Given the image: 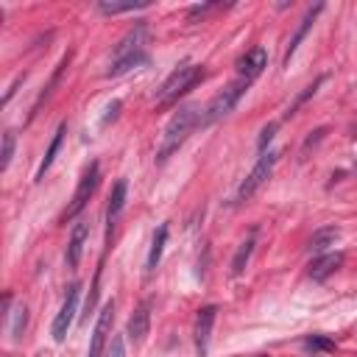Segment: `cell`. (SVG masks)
I'll return each mask as SVG.
<instances>
[{"mask_svg": "<svg viewBox=\"0 0 357 357\" xmlns=\"http://www.w3.org/2000/svg\"><path fill=\"white\" fill-rule=\"evenodd\" d=\"M215 315H218L215 304L201 307L198 315H195V351H198V357H206V351H209V337H212Z\"/></svg>", "mask_w": 357, "mask_h": 357, "instance_id": "9", "label": "cell"}, {"mask_svg": "<svg viewBox=\"0 0 357 357\" xmlns=\"http://www.w3.org/2000/svg\"><path fill=\"white\" fill-rule=\"evenodd\" d=\"M248 84H251V81L237 78V81H231L226 89H220V92L209 100L206 112L201 114V126H212V123H218L220 117H226V114L237 106V100H240V98H243V92L248 89Z\"/></svg>", "mask_w": 357, "mask_h": 357, "instance_id": "3", "label": "cell"}, {"mask_svg": "<svg viewBox=\"0 0 357 357\" xmlns=\"http://www.w3.org/2000/svg\"><path fill=\"white\" fill-rule=\"evenodd\" d=\"M324 81H326V75H318V78H315L312 84H307V86H304V89H301V92L296 95V100H293V103L287 106V112H284V117H293V114L298 112V106H301V103H307V100H310V98H312V95L318 92V86H321Z\"/></svg>", "mask_w": 357, "mask_h": 357, "instance_id": "22", "label": "cell"}, {"mask_svg": "<svg viewBox=\"0 0 357 357\" xmlns=\"http://www.w3.org/2000/svg\"><path fill=\"white\" fill-rule=\"evenodd\" d=\"M64 134H67V126L61 123V126L56 128V134H53V139H50V145H47L45 156H42V165H39V170H36V181H42V178H45V173L50 170V165H53V159H56V153H59V148H61Z\"/></svg>", "mask_w": 357, "mask_h": 357, "instance_id": "17", "label": "cell"}, {"mask_svg": "<svg viewBox=\"0 0 357 357\" xmlns=\"http://www.w3.org/2000/svg\"><path fill=\"white\" fill-rule=\"evenodd\" d=\"M142 64H148V53H134V56L117 59V61L109 64L106 78H120V75H126V73H131V70H137V67H142Z\"/></svg>", "mask_w": 357, "mask_h": 357, "instance_id": "16", "label": "cell"}, {"mask_svg": "<svg viewBox=\"0 0 357 357\" xmlns=\"http://www.w3.org/2000/svg\"><path fill=\"white\" fill-rule=\"evenodd\" d=\"M126 195H128V181H126V178H117L114 187H112V192H109V206H106L109 226H112V220L123 212V206H126Z\"/></svg>", "mask_w": 357, "mask_h": 357, "instance_id": "15", "label": "cell"}, {"mask_svg": "<svg viewBox=\"0 0 357 357\" xmlns=\"http://www.w3.org/2000/svg\"><path fill=\"white\" fill-rule=\"evenodd\" d=\"M198 123H201V114H198V106H195V103L178 106V109L173 112V117L167 120V126H165L162 145H159V151H156V162H159V165L167 162V159L184 145V139L192 134V128H195Z\"/></svg>", "mask_w": 357, "mask_h": 357, "instance_id": "1", "label": "cell"}, {"mask_svg": "<svg viewBox=\"0 0 357 357\" xmlns=\"http://www.w3.org/2000/svg\"><path fill=\"white\" fill-rule=\"evenodd\" d=\"M78 293H81V284H70L67 298H64V304H61V310H59V315L53 321V340L56 343H64V337L70 332V324H73L75 310H78Z\"/></svg>", "mask_w": 357, "mask_h": 357, "instance_id": "6", "label": "cell"}, {"mask_svg": "<svg viewBox=\"0 0 357 357\" xmlns=\"http://www.w3.org/2000/svg\"><path fill=\"white\" fill-rule=\"evenodd\" d=\"M106 357H126V346H123V335H114L112 343H109V351Z\"/></svg>", "mask_w": 357, "mask_h": 357, "instance_id": "26", "label": "cell"}, {"mask_svg": "<svg viewBox=\"0 0 357 357\" xmlns=\"http://www.w3.org/2000/svg\"><path fill=\"white\" fill-rule=\"evenodd\" d=\"M304 346H307V349H312V351H315V349H332V340H324V337H310Z\"/></svg>", "mask_w": 357, "mask_h": 357, "instance_id": "27", "label": "cell"}, {"mask_svg": "<svg viewBox=\"0 0 357 357\" xmlns=\"http://www.w3.org/2000/svg\"><path fill=\"white\" fill-rule=\"evenodd\" d=\"M251 251H254V231L240 243V248H237V254H234V259H231V273H234V276H240V273L245 271V265H248V259H251Z\"/></svg>", "mask_w": 357, "mask_h": 357, "instance_id": "20", "label": "cell"}, {"mask_svg": "<svg viewBox=\"0 0 357 357\" xmlns=\"http://www.w3.org/2000/svg\"><path fill=\"white\" fill-rule=\"evenodd\" d=\"M117 112H120V100H112V103L106 106V114H103V126H106L109 120H114V117H117Z\"/></svg>", "mask_w": 357, "mask_h": 357, "instance_id": "28", "label": "cell"}, {"mask_svg": "<svg viewBox=\"0 0 357 357\" xmlns=\"http://www.w3.org/2000/svg\"><path fill=\"white\" fill-rule=\"evenodd\" d=\"M86 237H89V226H86L84 220L75 223V229H73V234H70V243H67V265H70V268H78Z\"/></svg>", "mask_w": 357, "mask_h": 357, "instance_id": "13", "label": "cell"}, {"mask_svg": "<svg viewBox=\"0 0 357 357\" xmlns=\"http://www.w3.org/2000/svg\"><path fill=\"white\" fill-rule=\"evenodd\" d=\"M148 6V0H103V3H98V11L100 14H126V11H139V8H145Z\"/></svg>", "mask_w": 357, "mask_h": 357, "instance_id": "19", "label": "cell"}, {"mask_svg": "<svg viewBox=\"0 0 357 357\" xmlns=\"http://www.w3.org/2000/svg\"><path fill=\"white\" fill-rule=\"evenodd\" d=\"M8 315H11V337L20 340L22 337V329H25V321H28V307L20 301L14 307V312H8Z\"/></svg>", "mask_w": 357, "mask_h": 357, "instance_id": "23", "label": "cell"}, {"mask_svg": "<svg viewBox=\"0 0 357 357\" xmlns=\"http://www.w3.org/2000/svg\"><path fill=\"white\" fill-rule=\"evenodd\" d=\"M340 265H343V254H340V251L321 254L318 259H312V265H310V276H312L315 282H324V279H326V276H332Z\"/></svg>", "mask_w": 357, "mask_h": 357, "instance_id": "12", "label": "cell"}, {"mask_svg": "<svg viewBox=\"0 0 357 357\" xmlns=\"http://www.w3.org/2000/svg\"><path fill=\"white\" fill-rule=\"evenodd\" d=\"M148 329H151V301H142V304L131 312V318H128V332H126V335L139 346V343L145 340Z\"/></svg>", "mask_w": 357, "mask_h": 357, "instance_id": "11", "label": "cell"}, {"mask_svg": "<svg viewBox=\"0 0 357 357\" xmlns=\"http://www.w3.org/2000/svg\"><path fill=\"white\" fill-rule=\"evenodd\" d=\"M145 45H148V25L139 20V22L117 42V47H114V53H112V61L126 59V56H134V53H145Z\"/></svg>", "mask_w": 357, "mask_h": 357, "instance_id": "7", "label": "cell"}, {"mask_svg": "<svg viewBox=\"0 0 357 357\" xmlns=\"http://www.w3.org/2000/svg\"><path fill=\"white\" fill-rule=\"evenodd\" d=\"M112 321H114V301L103 304L98 321H95V332H92V343H89V351L86 357H100L103 349H106V337L112 335Z\"/></svg>", "mask_w": 357, "mask_h": 357, "instance_id": "8", "label": "cell"}, {"mask_svg": "<svg viewBox=\"0 0 357 357\" xmlns=\"http://www.w3.org/2000/svg\"><path fill=\"white\" fill-rule=\"evenodd\" d=\"M204 78V67L192 61H181L159 86V106H173L181 95H187Z\"/></svg>", "mask_w": 357, "mask_h": 357, "instance_id": "2", "label": "cell"}, {"mask_svg": "<svg viewBox=\"0 0 357 357\" xmlns=\"http://www.w3.org/2000/svg\"><path fill=\"white\" fill-rule=\"evenodd\" d=\"M276 159H279V151H265V153H259L257 165L251 167V173L243 178V184H240V190H237V201H248V198L265 184V178L271 176Z\"/></svg>", "mask_w": 357, "mask_h": 357, "instance_id": "4", "label": "cell"}, {"mask_svg": "<svg viewBox=\"0 0 357 357\" xmlns=\"http://www.w3.org/2000/svg\"><path fill=\"white\" fill-rule=\"evenodd\" d=\"M22 81H25V73H22V75H20V78H17V81H14V84H11L8 89H6V95H3V103H8V100L14 98V92H17V86H20Z\"/></svg>", "mask_w": 357, "mask_h": 357, "instance_id": "29", "label": "cell"}, {"mask_svg": "<svg viewBox=\"0 0 357 357\" xmlns=\"http://www.w3.org/2000/svg\"><path fill=\"white\" fill-rule=\"evenodd\" d=\"M95 187H98V162H92V165L84 170L81 181H78V187H75V195H73L70 206L64 209V220H73V218H75V215H78V212L86 206V201L92 198Z\"/></svg>", "mask_w": 357, "mask_h": 357, "instance_id": "5", "label": "cell"}, {"mask_svg": "<svg viewBox=\"0 0 357 357\" xmlns=\"http://www.w3.org/2000/svg\"><path fill=\"white\" fill-rule=\"evenodd\" d=\"M337 237H340V229H337V226H324V229L312 231V237H310V251L321 254V251H326L329 245H335Z\"/></svg>", "mask_w": 357, "mask_h": 357, "instance_id": "18", "label": "cell"}, {"mask_svg": "<svg viewBox=\"0 0 357 357\" xmlns=\"http://www.w3.org/2000/svg\"><path fill=\"white\" fill-rule=\"evenodd\" d=\"M273 131H276V123H268V126L262 128V134H259V139H257V148H259V153H265L268 142L273 139Z\"/></svg>", "mask_w": 357, "mask_h": 357, "instance_id": "25", "label": "cell"}, {"mask_svg": "<svg viewBox=\"0 0 357 357\" xmlns=\"http://www.w3.org/2000/svg\"><path fill=\"white\" fill-rule=\"evenodd\" d=\"M265 64H268L265 47H251V50H245V53L237 59V73H240V78L254 81V78L265 70Z\"/></svg>", "mask_w": 357, "mask_h": 357, "instance_id": "10", "label": "cell"}, {"mask_svg": "<svg viewBox=\"0 0 357 357\" xmlns=\"http://www.w3.org/2000/svg\"><path fill=\"white\" fill-rule=\"evenodd\" d=\"M165 240H167V226L162 223V226L156 229L153 240H151V251H148V271H153V268L159 265V259H162V248H165Z\"/></svg>", "mask_w": 357, "mask_h": 357, "instance_id": "21", "label": "cell"}, {"mask_svg": "<svg viewBox=\"0 0 357 357\" xmlns=\"http://www.w3.org/2000/svg\"><path fill=\"white\" fill-rule=\"evenodd\" d=\"M14 142H17L14 131H6L3 134V148H0V170H8L11 156H14Z\"/></svg>", "mask_w": 357, "mask_h": 357, "instance_id": "24", "label": "cell"}, {"mask_svg": "<svg viewBox=\"0 0 357 357\" xmlns=\"http://www.w3.org/2000/svg\"><path fill=\"white\" fill-rule=\"evenodd\" d=\"M321 8H324V6L318 3V6H312V8L304 14L301 25L296 28V33H293V39H290V45H287V50H284V64H290V59L296 56V50H298V45H301V39H304V36H307V31L312 28V22H315V17L321 14Z\"/></svg>", "mask_w": 357, "mask_h": 357, "instance_id": "14", "label": "cell"}]
</instances>
